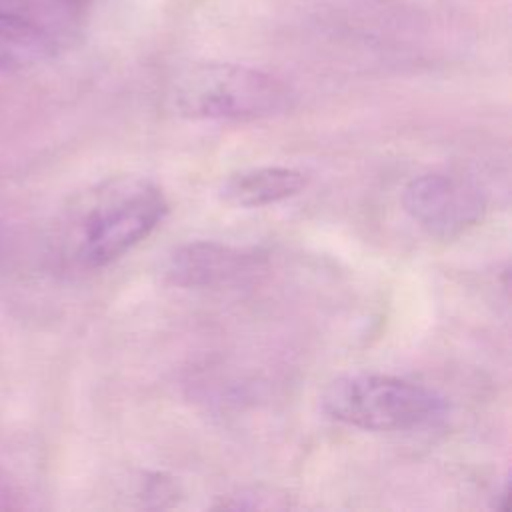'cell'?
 I'll return each instance as SVG.
<instances>
[{"instance_id":"obj_1","label":"cell","mask_w":512,"mask_h":512,"mask_svg":"<svg viewBox=\"0 0 512 512\" xmlns=\"http://www.w3.org/2000/svg\"><path fill=\"white\" fill-rule=\"evenodd\" d=\"M162 190L144 176H112L80 192L60 212L52 258L72 270H98L146 240L166 218Z\"/></svg>"},{"instance_id":"obj_2","label":"cell","mask_w":512,"mask_h":512,"mask_svg":"<svg viewBox=\"0 0 512 512\" xmlns=\"http://www.w3.org/2000/svg\"><path fill=\"white\" fill-rule=\"evenodd\" d=\"M292 88L274 74L232 62H190L166 82V102L192 120L250 122L282 116L294 106Z\"/></svg>"},{"instance_id":"obj_3","label":"cell","mask_w":512,"mask_h":512,"mask_svg":"<svg viewBox=\"0 0 512 512\" xmlns=\"http://www.w3.org/2000/svg\"><path fill=\"white\" fill-rule=\"evenodd\" d=\"M322 410L360 430L408 432L440 422L448 404L438 392L398 376L348 374L326 386Z\"/></svg>"},{"instance_id":"obj_4","label":"cell","mask_w":512,"mask_h":512,"mask_svg":"<svg viewBox=\"0 0 512 512\" xmlns=\"http://www.w3.org/2000/svg\"><path fill=\"white\" fill-rule=\"evenodd\" d=\"M402 204L418 226L438 238H454L476 226L486 208L478 186L446 172L412 178L402 192Z\"/></svg>"},{"instance_id":"obj_5","label":"cell","mask_w":512,"mask_h":512,"mask_svg":"<svg viewBox=\"0 0 512 512\" xmlns=\"http://www.w3.org/2000/svg\"><path fill=\"white\" fill-rule=\"evenodd\" d=\"M76 26L34 0H0V70H24L56 56Z\"/></svg>"},{"instance_id":"obj_6","label":"cell","mask_w":512,"mask_h":512,"mask_svg":"<svg viewBox=\"0 0 512 512\" xmlns=\"http://www.w3.org/2000/svg\"><path fill=\"white\" fill-rule=\"evenodd\" d=\"M256 266V254L218 242H190L174 250L166 276L186 288H212L230 284Z\"/></svg>"},{"instance_id":"obj_7","label":"cell","mask_w":512,"mask_h":512,"mask_svg":"<svg viewBox=\"0 0 512 512\" xmlns=\"http://www.w3.org/2000/svg\"><path fill=\"white\" fill-rule=\"evenodd\" d=\"M304 186L306 176L296 168L258 166L230 174L220 186V196L236 208H262L300 194Z\"/></svg>"},{"instance_id":"obj_8","label":"cell","mask_w":512,"mask_h":512,"mask_svg":"<svg viewBox=\"0 0 512 512\" xmlns=\"http://www.w3.org/2000/svg\"><path fill=\"white\" fill-rule=\"evenodd\" d=\"M42 6H46L48 10L60 14V16H66L70 20H80V14L90 6L92 0H34Z\"/></svg>"},{"instance_id":"obj_9","label":"cell","mask_w":512,"mask_h":512,"mask_svg":"<svg viewBox=\"0 0 512 512\" xmlns=\"http://www.w3.org/2000/svg\"><path fill=\"white\" fill-rule=\"evenodd\" d=\"M6 496V490H4V484H2V478H0V500Z\"/></svg>"},{"instance_id":"obj_10","label":"cell","mask_w":512,"mask_h":512,"mask_svg":"<svg viewBox=\"0 0 512 512\" xmlns=\"http://www.w3.org/2000/svg\"><path fill=\"white\" fill-rule=\"evenodd\" d=\"M0 242H2V238H0Z\"/></svg>"}]
</instances>
